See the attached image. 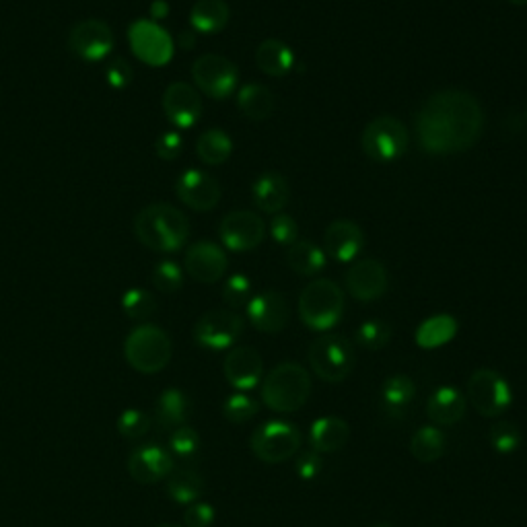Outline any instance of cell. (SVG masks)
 Returning a JSON list of instances; mask_svg holds the SVG:
<instances>
[{"instance_id": "1", "label": "cell", "mask_w": 527, "mask_h": 527, "mask_svg": "<svg viewBox=\"0 0 527 527\" xmlns=\"http://www.w3.org/2000/svg\"><path fill=\"white\" fill-rule=\"evenodd\" d=\"M482 128V105L464 89H443L433 93L416 116L418 145L429 155L468 151L478 143Z\"/></svg>"}, {"instance_id": "2", "label": "cell", "mask_w": 527, "mask_h": 527, "mask_svg": "<svg viewBox=\"0 0 527 527\" xmlns=\"http://www.w3.org/2000/svg\"><path fill=\"white\" fill-rule=\"evenodd\" d=\"M134 235L153 252H178L190 237V221L171 204H149L134 219Z\"/></svg>"}, {"instance_id": "3", "label": "cell", "mask_w": 527, "mask_h": 527, "mask_svg": "<svg viewBox=\"0 0 527 527\" xmlns=\"http://www.w3.org/2000/svg\"><path fill=\"white\" fill-rule=\"evenodd\" d=\"M311 396V377L299 363L287 361L276 365L262 383L264 404L278 414L299 412Z\"/></svg>"}, {"instance_id": "4", "label": "cell", "mask_w": 527, "mask_h": 527, "mask_svg": "<svg viewBox=\"0 0 527 527\" xmlns=\"http://www.w3.org/2000/svg\"><path fill=\"white\" fill-rule=\"evenodd\" d=\"M344 313V291L330 278H315L299 295V318L313 332L332 330Z\"/></svg>"}, {"instance_id": "5", "label": "cell", "mask_w": 527, "mask_h": 527, "mask_svg": "<svg viewBox=\"0 0 527 527\" xmlns=\"http://www.w3.org/2000/svg\"><path fill=\"white\" fill-rule=\"evenodd\" d=\"M173 355V344L165 330L153 324L134 328L124 342V357L128 365L145 375L163 371Z\"/></svg>"}, {"instance_id": "6", "label": "cell", "mask_w": 527, "mask_h": 527, "mask_svg": "<svg viewBox=\"0 0 527 527\" xmlns=\"http://www.w3.org/2000/svg\"><path fill=\"white\" fill-rule=\"evenodd\" d=\"M309 367L326 383H340L355 369V350L344 336L324 334L309 346Z\"/></svg>"}, {"instance_id": "7", "label": "cell", "mask_w": 527, "mask_h": 527, "mask_svg": "<svg viewBox=\"0 0 527 527\" xmlns=\"http://www.w3.org/2000/svg\"><path fill=\"white\" fill-rule=\"evenodd\" d=\"M301 443V431L287 420H268L254 431L250 439L252 453L264 464H283L291 460L301 449Z\"/></svg>"}, {"instance_id": "8", "label": "cell", "mask_w": 527, "mask_h": 527, "mask_svg": "<svg viewBox=\"0 0 527 527\" xmlns=\"http://www.w3.org/2000/svg\"><path fill=\"white\" fill-rule=\"evenodd\" d=\"M365 155L379 163L400 159L408 149V130L394 116H379L371 120L361 136Z\"/></svg>"}, {"instance_id": "9", "label": "cell", "mask_w": 527, "mask_h": 527, "mask_svg": "<svg viewBox=\"0 0 527 527\" xmlns=\"http://www.w3.org/2000/svg\"><path fill=\"white\" fill-rule=\"evenodd\" d=\"M466 398L480 416L497 418L511 408L513 390L501 373L493 369H478L468 379Z\"/></svg>"}, {"instance_id": "10", "label": "cell", "mask_w": 527, "mask_h": 527, "mask_svg": "<svg viewBox=\"0 0 527 527\" xmlns=\"http://www.w3.org/2000/svg\"><path fill=\"white\" fill-rule=\"evenodd\" d=\"M192 79L206 97L227 99L237 89L239 68L221 54H204L192 64Z\"/></svg>"}, {"instance_id": "11", "label": "cell", "mask_w": 527, "mask_h": 527, "mask_svg": "<svg viewBox=\"0 0 527 527\" xmlns=\"http://www.w3.org/2000/svg\"><path fill=\"white\" fill-rule=\"evenodd\" d=\"M128 42L132 54L149 66L169 64L175 52L171 35L157 21L149 19H140L130 25Z\"/></svg>"}, {"instance_id": "12", "label": "cell", "mask_w": 527, "mask_h": 527, "mask_svg": "<svg viewBox=\"0 0 527 527\" xmlns=\"http://www.w3.org/2000/svg\"><path fill=\"white\" fill-rule=\"evenodd\" d=\"M243 318L229 309L204 313L194 326V340L206 350H227L243 334Z\"/></svg>"}, {"instance_id": "13", "label": "cell", "mask_w": 527, "mask_h": 527, "mask_svg": "<svg viewBox=\"0 0 527 527\" xmlns=\"http://www.w3.org/2000/svg\"><path fill=\"white\" fill-rule=\"evenodd\" d=\"M116 46L112 27L99 19H85L73 25L68 33V48L85 62L108 58Z\"/></svg>"}, {"instance_id": "14", "label": "cell", "mask_w": 527, "mask_h": 527, "mask_svg": "<svg viewBox=\"0 0 527 527\" xmlns=\"http://www.w3.org/2000/svg\"><path fill=\"white\" fill-rule=\"evenodd\" d=\"M219 237L231 252H252L266 237V223L254 210H233L223 217Z\"/></svg>"}, {"instance_id": "15", "label": "cell", "mask_w": 527, "mask_h": 527, "mask_svg": "<svg viewBox=\"0 0 527 527\" xmlns=\"http://www.w3.org/2000/svg\"><path fill=\"white\" fill-rule=\"evenodd\" d=\"M184 268L196 283L215 285L225 276L229 268V260L221 245L202 239L192 243L188 248L184 258Z\"/></svg>"}, {"instance_id": "16", "label": "cell", "mask_w": 527, "mask_h": 527, "mask_svg": "<svg viewBox=\"0 0 527 527\" xmlns=\"http://www.w3.org/2000/svg\"><path fill=\"white\" fill-rule=\"evenodd\" d=\"M344 283H346L348 293L353 295L357 301L369 303L385 295L390 285V276L379 260L365 258V260H357L353 266L348 268L344 276Z\"/></svg>"}, {"instance_id": "17", "label": "cell", "mask_w": 527, "mask_h": 527, "mask_svg": "<svg viewBox=\"0 0 527 527\" xmlns=\"http://www.w3.org/2000/svg\"><path fill=\"white\" fill-rule=\"evenodd\" d=\"M175 194L198 213L213 210L221 202V186L213 175L202 169H186L178 182H175Z\"/></svg>"}, {"instance_id": "18", "label": "cell", "mask_w": 527, "mask_h": 527, "mask_svg": "<svg viewBox=\"0 0 527 527\" xmlns=\"http://www.w3.org/2000/svg\"><path fill=\"white\" fill-rule=\"evenodd\" d=\"M225 379L237 392H250L258 388L264 377V361L252 346H235L229 350L223 363Z\"/></svg>"}, {"instance_id": "19", "label": "cell", "mask_w": 527, "mask_h": 527, "mask_svg": "<svg viewBox=\"0 0 527 527\" xmlns=\"http://www.w3.org/2000/svg\"><path fill=\"white\" fill-rule=\"evenodd\" d=\"M175 470L173 455L161 445H140L128 458V474L138 484H157Z\"/></svg>"}, {"instance_id": "20", "label": "cell", "mask_w": 527, "mask_h": 527, "mask_svg": "<svg viewBox=\"0 0 527 527\" xmlns=\"http://www.w3.org/2000/svg\"><path fill=\"white\" fill-rule=\"evenodd\" d=\"M245 313H248L250 324L262 334H278L289 324L287 299L272 289L254 295Z\"/></svg>"}, {"instance_id": "21", "label": "cell", "mask_w": 527, "mask_h": 527, "mask_svg": "<svg viewBox=\"0 0 527 527\" xmlns=\"http://www.w3.org/2000/svg\"><path fill=\"white\" fill-rule=\"evenodd\" d=\"M163 112L173 126L188 130L202 118V97L184 81L171 83L163 93Z\"/></svg>"}, {"instance_id": "22", "label": "cell", "mask_w": 527, "mask_h": 527, "mask_svg": "<svg viewBox=\"0 0 527 527\" xmlns=\"http://www.w3.org/2000/svg\"><path fill=\"white\" fill-rule=\"evenodd\" d=\"M365 248L363 229L348 219L332 221L324 231V252L340 264L355 262Z\"/></svg>"}, {"instance_id": "23", "label": "cell", "mask_w": 527, "mask_h": 527, "mask_svg": "<svg viewBox=\"0 0 527 527\" xmlns=\"http://www.w3.org/2000/svg\"><path fill=\"white\" fill-rule=\"evenodd\" d=\"M468 398L453 385H441L427 402V416L435 427H453L466 416Z\"/></svg>"}, {"instance_id": "24", "label": "cell", "mask_w": 527, "mask_h": 527, "mask_svg": "<svg viewBox=\"0 0 527 527\" xmlns=\"http://www.w3.org/2000/svg\"><path fill=\"white\" fill-rule=\"evenodd\" d=\"M289 196V184L278 171L260 173L252 186L254 204L266 215H278L287 206Z\"/></svg>"}, {"instance_id": "25", "label": "cell", "mask_w": 527, "mask_h": 527, "mask_svg": "<svg viewBox=\"0 0 527 527\" xmlns=\"http://www.w3.org/2000/svg\"><path fill=\"white\" fill-rule=\"evenodd\" d=\"M350 439V427L338 416L318 418L309 429V445L315 453H336Z\"/></svg>"}, {"instance_id": "26", "label": "cell", "mask_w": 527, "mask_h": 527, "mask_svg": "<svg viewBox=\"0 0 527 527\" xmlns=\"http://www.w3.org/2000/svg\"><path fill=\"white\" fill-rule=\"evenodd\" d=\"M256 66L264 75L280 79L289 75L295 66V54L283 40H264L256 48Z\"/></svg>"}, {"instance_id": "27", "label": "cell", "mask_w": 527, "mask_h": 527, "mask_svg": "<svg viewBox=\"0 0 527 527\" xmlns=\"http://www.w3.org/2000/svg\"><path fill=\"white\" fill-rule=\"evenodd\" d=\"M237 108L248 120L264 122L274 114L276 99L266 85L248 83L237 91Z\"/></svg>"}, {"instance_id": "28", "label": "cell", "mask_w": 527, "mask_h": 527, "mask_svg": "<svg viewBox=\"0 0 527 527\" xmlns=\"http://www.w3.org/2000/svg\"><path fill=\"white\" fill-rule=\"evenodd\" d=\"M190 410L192 406H190L188 396L178 388H169L159 396L155 404V420L161 429L175 431L188 423Z\"/></svg>"}, {"instance_id": "29", "label": "cell", "mask_w": 527, "mask_h": 527, "mask_svg": "<svg viewBox=\"0 0 527 527\" xmlns=\"http://www.w3.org/2000/svg\"><path fill=\"white\" fill-rule=\"evenodd\" d=\"M455 334H458V320H455L449 313H439V315H433V318H427L416 328L414 340L420 348L433 350V348H441L447 342H451Z\"/></svg>"}, {"instance_id": "30", "label": "cell", "mask_w": 527, "mask_h": 527, "mask_svg": "<svg viewBox=\"0 0 527 527\" xmlns=\"http://www.w3.org/2000/svg\"><path fill=\"white\" fill-rule=\"evenodd\" d=\"M229 17L231 11L225 0H198L190 11V25L198 33L213 35L227 27Z\"/></svg>"}, {"instance_id": "31", "label": "cell", "mask_w": 527, "mask_h": 527, "mask_svg": "<svg viewBox=\"0 0 527 527\" xmlns=\"http://www.w3.org/2000/svg\"><path fill=\"white\" fill-rule=\"evenodd\" d=\"M416 398V383L408 375H392L381 388V404L390 416H402Z\"/></svg>"}, {"instance_id": "32", "label": "cell", "mask_w": 527, "mask_h": 527, "mask_svg": "<svg viewBox=\"0 0 527 527\" xmlns=\"http://www.w3.org/2000/svg\"><path fill=\"white\" fill-rule=\"evenodd\" d=\"M326 252L318 243L299 239L295 241L287 252L289 268L299 276H315L326 268Z\"/></svg>"}, {"instance_id": "33", "label": "cell", "mask_w": 527, "mask_h": 527, "mask_svg": "<svg viewBox=\"0 0 527 527\" xmlns=\"http://www.w3.org/2000/svg\"><path fill=\"white\" fill-rule=\"evenodd\" d=\"M445 451H447V437L435 425L420 427L410 439V453L420 464H433L441 460Z\"/></svg>"}, {"instance_id": "34", "label": "cell", "mask_w": 527, "mask_h": 527, "mask_svg": "<svg viewBox=\"0 0 527 527\" xmlns=\"http://www.w3.org/2000/svg\"><path fill=\"white\" fill-rule=\"evenodd\" d=\"M204 493V478L192 468L173 470L167 476V495L180 505L196 503Z\"/></svg>"}, {"instance_id": "35", "label": "cell", "mask_w": 527, "mask_h": 527, "mask_svg": "<svg viewBox=\"0 0 527 527\" xmlns=\"http://www.w3.org/2000/svg\"><path fill=\"white\" fill-rule=\"evenodd\" d=\"M196 153L206 165H223L233 153V140L221 128H208L200 134L196 143Z\"/></svg>"}, {"instance_id": "36", "label": "cell", "mask_w": 527, "mask_h": 527, "mask_svg": "<svg viewBox=\"0 0 527 527\" xmlns=\"http://www.w3.org/2000/svg\"><path fill=\"white\" fill-rule=\"evenodd\" d=\"M258 410H260L258 402L245 392L231 394L223 404V416L229 420L231 425L250 423V420L258 414Z\"/></svg>"}, {"instance_id": "37", "label": "cell", "mask_w": 527, "mask_h": 527, "mask_svg": "<svg viewBox=\"0 0 527 527\" xmlns=\"http://www.w3.org/2000/svg\"><path fill=\"white\" fill-rule=\"evenodd\" d=\"M488 441L497 453L509 455L521 447V431L511 420H499V423L490 427Z\"/></svg>"}, {"instance_id": "38", "label": "cell", "mask_w": 527, "mask_h": 527, "mask_svg": "<svg viewBox=\"0 0 527 527\" xmlns=\"http://www.w3.org/2000/svg\"><path fill=\"white\" fill-rule=\"evenodd\" d=\"M122 309L130 320L145 322L157 311L155 297L145 289H130L122 297Z\"/></svg>"}, {"instance_id": "39", "label": "cell", "mask_w": 527, "mask_h": 527, "mask_svg": "<svg viewBox=\"0 0 527 527\" xmlns=\"http://www.w3.org/2000/svg\"><path fill=\"white\" fill-rule=\"evenodd\" d=\"M355 340L367 350H381L392 340V328L383 320H367L357 328Z\"/></svg>"}, {"instance_id": "40", "label": "cell", "mask_w": 527, "mask_h": 527, "mask_svg": "<svg viewBox=\"0 0 527 527\" xmlns=\"http://www.w3.org/2000/svg\"><path fill=\"white\" fill-rule=\"evenodd\" d=\"M169 451L171 455H175V458H180L184 462L194 460L200 451V435L188 425L175 429L169 437Z\"/></svg>"}, {"instance_id": "41", "label": "cell", "mask_w": 527, "mask_h": 527, "mask_svg": "<svg viewBox=\"0 0 527 527\" xmlns=\"http://www.w3.org/2000/svg\"><path fill=\"white\" fill-rule=\"evenodd\" d=\"M254 293H252V280L245 276V274H233L225 280L223 285V301L231 307V309H241V307H248V303L252 301Z\"/></svg>"}, {"instance_id": "42", "label": "cell", "mask_w": 527, "mask_h": 527, "mask_svg": "<svg viewBox=\"0 0 527 527\" xmlns=\"http://www.w3.org/2000/svg\"><path fill=\"white\" fill-rule=\"evenodd\" d=\"M151 280L161 293H178L184 287V272L175 262L163 260L153 268Z\"/></svg>"}, {"instance_id": "43", "label": "cell", "mask_w": 527, "mask_h": 527, "mask_svg": "<svg viewBox=\"0 0 527 527\" xmlns=\"http://www.w3.org/2000/svg\"><path fill=\"white\" fill-rule=\"evenodd\" d=\"M149 429H151L149 414L138 408H128L118 418V431L124 439H130V441L143 439L149 433Z\"/></svg>"}, {"instance_id": "44", "label": "cell", "mask_w": 527, "mask_h": 527, "mask_svg": "<svg viewBox=\"0 0 527 527\" xmlns=\"http://www.w3.org/2000/svg\"><path fill=\"white\" fill-rule=\"evenodd\" d=\"M270 235H272V239L276 243L287 245V248H291L295 241H299V225H297V221L291 215L278 213L270 221Z\"/></svg>"}, {"instance_id": "45", "label": "cell", "mask_w": 527, "mask_h": 527, "mask_svg": "<svg viewBox=\"0 0 527 527\" xmlns=\"http://www.w3.org/2000/svg\"><path fill=\"white\" fill-rule=\"evenodd\" d=\"M324 470V460H322V455L320 453H315L313 449L311 451H305L301 453L297 462H295V474L299 480L303 482H311L318 478Z\"/></svg>"}, {"instance_id": "46", "label": "cell", "mask_w": 527, "mask_h": 527, "mask_svg": "<svg viewBox=\"0 0 527 527\" xmlns=\"http://www.w3.org/2000/svg\"><path fill=\"white\" fill-rule=\"evenodd\" d=\"M105 75H108L110 87H114V89L120 91V89H126L132 83V79H134V68L130 66L128 60L114 58L110 62L108 70H105Z\"/></svg>"}, {"instance_id": "47", "label": "cell", "mask_w": 527, "mask_h": 527, "mask_svg": "<svg viewBox=\"0 0 527 527\" xmlns=\"http://www.w3.org/2000/svg\"><path fill=\"white\" fill-rule=\"evenodd\" d=\"M215 521V509L208 503H192L184 513V527H210Z\"/></svg>"}, {"instance_id": "48", "label": "cell", "mask_w": 527, "mask_h": 527, "mask_svg": "<svg viewBox=\"0 0 527 527\" xmlns=\"http://www.w3.org/2000/svg\"><path fill=\"white\" fill-rule=\"evenodd\" d=\"M155 151L161 159L165 161H173V159H178L184 151V140L178 132H163L159 138H157V143H155Z\"/></svg>"}, {"instance_id": "49", "label": "cell", "mask_w": 527, "mask_h": 527, "mask_svg": "<svg viewBox=\"0 0 527 527\" xmlns=\"http://www.w3.org/2000/svg\"><path fill=\"white\" fill-rule=\"evenodd\" d=\"M167 13H169V7H167L165 0H157V3H153V11H151L153 21H155V19H163V17H167Z\"/></svg>"}, {"instance_id": "50", "label": "cell", "mask_w": 527, "mask_h": 527, "mask_svg": "<svg viewBox=\"0 0 527 527\" xmlns=\"http://www.w3.org/2000/svg\"><path fill=\"white\" fill-rule=\"evenodd\" d=\"M194 40H196V38H194V33H188V31H186V33L180 35V42H182V46H184L186 50H188V48H194Z\"/></svg>"}, {"instance_id": "51", "label": "cell", "mask_w": 527, "mask_h": 527, "mask_svg": "<svg viewBox=\"0 0 527 527\" xmlns=\"http://www.w3.org/2000/svg\"><path fill=\"white\" fill-rule=\"evenodd\" d=\"M509 3L515 7H527V0H509Z\"/></svg>"}, {"instance_id": "52", "label": "cell", "mask_w": 527, "mask_h": 527, "mask_svg": "<svg viewBox=\"0 0 527 527\" xmlns=\"http://www.w3.org/2000/svg\"><path fill=\"white\" fill-rule=\"evenodd\" d=\"M157 527H182V525H175V523H161Z\"/></svg>"}, {"instance_id": "53", "label": "cell", "mask_w": 527, "mask_h": 527, "mask_svg": "<svg viewBox=\"0 0 527 527\" xmlns=\"http://www.w3.org/2000/svg\"><path fill=\"white\" fill-rule=\"evenodd\" d=\"M371 527H394V525H388V523H377V525H371Z\"/></svg>"}]
</instances>
